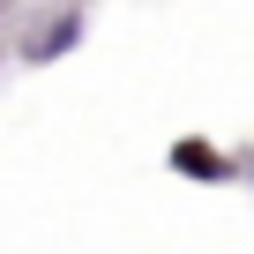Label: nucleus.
<instances>
[{
    "label": "nucleus",
    "instance_id": "nucleus-2",
    "mask_svg": "<svg viewBox=\"0 0 254 254\" xmlns=\"http://www.w3.org/2000/svg\"><path fill=\"white\" fill-rule=\"evenodd\" d=\"M75 38H82V15H53V30L30 45V60H53V53H60V45H75Z\"/></svg>",
    "mask_w": 254,
    "mask_h": 254
},
{
    "label": "nucleus",
    "instance_id": "nucleus-1",
    "mask_svg": "<svg viewBox=\"0 0 254 254\" xmlns=\"http://www.w3.org/2000/svg\"><path fill=\"white\" fill-rule=\"evenodd\" d=\"M165 165H172L180 180H194V187H232V180H239L232 150L209 142V135H172V142H165Z\"/></svg>",
    "mask_w": 254,
    "mask_h": 254
}]
</instances>
